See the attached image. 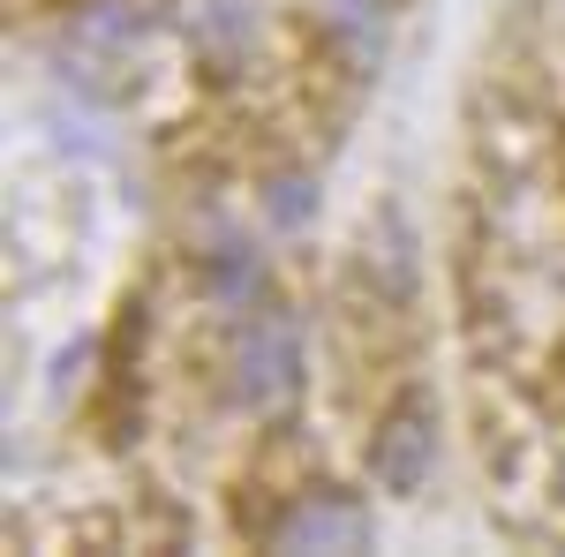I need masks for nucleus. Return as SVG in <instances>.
Returning <instances> with one entry per match:
<instances>
[{"mask_svg":"<svg viewBox=\"0 0 565 557\" xmlns=\"http://www.w3.org/2000/svg\"><path fill=\"white\" fill-rule=\"evenodd\" d=\"M295 385H302V332H295V317H257V324L234 340L226 392H234L242 407H279Z\"/></svg>","mask_w":565,"mask_h":557,"instance_id":"nucleus-1","label":"nucleus"},{"mask_svg":"<svg viewBox=\"0 0 565 557\" xmlns=\"http://www.w3.org/2000/svg\"><path fill=\"white\" fill-rule=\"evenodd\" d=\"M370 505H354V497H332V490H317L302 497L295 513L271 527V550H370Z\"/></svg>","mask_w":565,"mask_h":557,"instance_id":"nucleus-2","label":"nucleus"},{"mask_svg":"<svg viewBox=\"0 0 565 557\" xmlns=\"http://www.w3.org/2000/svg\"><path fill=\"white\" fill-rule=\"evenodd\" d=\"M430 460H437L430 415H423V407H399V415L377 429V452H370L377 482H385V490H423V482H430Z\"/></svg>","mask_w":565,"mask_h":557,"instance_id":"nucleus-3","label":"nucleus"},{"mask_svg":"<svg viewBox=\"0 0 565 557\" xmlns=\"http://www.w3.org/2000/svg\"><path fill=\"white\" fill-rule=\"evenodd\" d=\"M249 39H257V0H204V8H196V45H204L212 61L249 53Z\"/></svg>","mask_w":565,"mask_h":557,"instance_id":"nucleus-4","label":"nucleus"},{"mask_svg":"<svg viewBox=\"0 0 565 557\" xmlns=\"http://www.w3.org/2000/svg\"><path fill=\"white\" fill-rule=\"evenodd\" d=\"M212 294L226 301V309H249V301L264 294V257L249 242H218L212 249Z\"/></svg>","mask_w":565,"mask_h":557,"instance_id":"nucleus-5","label":"nucleus"},{"mask_svg":"<svg viewBox=\"0 0 565 557\" xmlns=\"http://www.w3.org/2000/svg\"><path fill=\"white\" fill-rule=\"evenodd\" d=\"M76 31H84V39H106V45L143 39V31H151V8H143V0H90L84 15H76Z\"/></svg>","mask_w":565,"mask_h":557,"instance_id":"nucleus-6","label":"nucleus"},{"mask_svg":"<svg viewBox=\"0 0 565 557\" xmlns=\"http://www.w3.org/2000/svg\"><path fill=\"white\" fill-rule=\"evenodd\" d=\"M309 204H317V196H309V181H279V189H271V218H279V226H302Z\"/></svg>","mask_w":565,"mask_h":557,"instance_id":"nucleus-7","label":"nucleus"},{"mask_svg":"<svg viewBox=\"0 0 565 557\" xmlns=\"http://www.w3.org/2000/svg\"><path fill=\"white\" fill-rule=\"evenodd\" d=\"M348 31H377V0H332Z\"/></svg>","mask_w":565,"mask_h":557,"instance_id":"nucleus-8","label":"nucleus"}]
</instances>
